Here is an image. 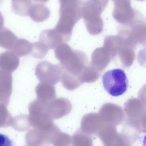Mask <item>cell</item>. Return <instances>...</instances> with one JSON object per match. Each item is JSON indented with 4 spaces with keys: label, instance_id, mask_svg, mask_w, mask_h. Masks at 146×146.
<instances>
[{
    "label": "cell",
    "instance_id": "cell-1",
    "mask_svg": "<svg viewBox=\"0 0 146 146\" xmlns=\"http://www.w3.org/2000/svg\"><path fill=\"white\" fill-rule=\"evenodd\" d=\"M102 80L105 90L113 96H118L124 93L128 86V80L125 72L119 68L109 70L105 72Z\"/></svg>",
    "mask_w": 146,
    "mask_h": 146
},
{
    "label": "cell",
    "instance_id": "cell-2",
    "mask_svg": "<svg viewBox=\"0 0 146 146\" xmlns=\"http://www.w3.org/2000/svg\"><path fill=\"white\" fill-rule=\"evenodd\" d=\"M63 69L59 64H52L48 61L43 60L36 65L35 74L40 82L54 85L60 80Z\"/></svg>",
    "mask_w": 146,
    "mask_h": 146
},
{
    "label": "cell",
    "instance_id": "cell-3",
    "mask_svg": "<svg viewBox=\"0 0 146 146\" xmlns=\"http://www.w3.org/2000/svg\"><path fill=\"white\" fill-rule=\"evenodd\" d=\"M127 29L121 32V36L129 45L135 48L138 44L146 43V22L135 18Z\"/></svg>",
    "mask_w": 146,
    "mask_h": 146
},
{
    "label": "cell",
    "instance_id": "cell-4",
    "mask_svg": "<svg viewBox=\"0 0 146 146\" xmlns=\"http://www.w3.org/2000/svg\"><path fill=\"white\" fill-rule=\"evenodd\" d=\"M115 4L114 14L116 20L125 26L130 25L136 17L134 10L131 6V1H117Z\"/></svg>",
    "mask_w": 146,
    "mask_h": 146
},
{
    "label": "cell",
    "instance_id": "cell-5",
    "mask_svg": "<svg viewBox=\"0 0 146 146\" xmlns=\"http://www.w3.org/2000/svg\"><path fill=\"white\" fill-rule=\"evenodd\" d=\"M124 110L128 121H135L142 119L146 111V106L138 98H133L125 102Z\"/></svg>",
    "mask_w": 146,
    "mask_h": 146
},
{
    "label": "cell",
    "instance_id": "cell-6",
    "mask_svg": "<svg viewBox=\"0 0 146 146\" xmlns=\"http://www.w3.org/2000/svg\"><path fill=\"white\" fill-rule=\"evenodd\" d=\"M104 123L99 114L90 113L85 115L82 119L80 129L90 135H96Z\"/></svg>",
    "mask_w": 146,
    "mask_h": 146
},
{
    "label": "cell",
    "instance_id": "cell-7",
    "mask_svg": "<svg viewBox=\"0 0 146 146\" xmlns=\"http://www.w3.org/2000/svg\"><path fill=\"white\" fill-rule=\"evenodd\" d=\"M29 8L28 15L34 21L41 22L47 20L49 17L50 10L44 4L45 1H33Z\"/></svg>",
    "mask_w": 146,
    "mask_h": 146
},
{
    "label": "cell",
    "instance_id": "cell-8",
    "mask_svg": "<svg viewBox=\"0 0 146 146\" xmlns=\"http://www.w3.org/2000/svg\"><path fill=\"white\" fill-rule=\"evenodd\" d=\"M12 89L11 73L0 71V101L7 106L9 103Z\"/></svg>",
    "mask_w": 146,
    "mask_h": 146
},
{
    "label": "cell",
    "instance_id": "cell-9",
    "mask_svg": "<svg viewBox=\"0 0 146 146\" xmlns=\"http://www.w3.org/2000/svg\"><path fill=\"white\" fill-rule=\"evenodd\" d=\"M69 104L65 98H56L47 105L48 111L52 118L57 119L67 115L69 112Z\"/></svg>",
    "mask_w": 146,
    "mask_h": 146
},
{
    "label": "cell",
    "instance_id": "cell-10",
    "mask_svg": "<svg viewBox=\"0 0 146 146\" xmlns=\"http://www.w3.org/2000/svg\"><path fill=\"white\" fill-rule=\"evenodd\" d=\"M99 115L104 123L114 126L121 123L124 117L122 108L114 104H112L110 111H101Z\"/></svg>",
    "mask_w": 146,
    "mask_h": 146
},
{
    "label": "cell",
    "instance_id": "cell-11",
    "mask_svg": "<svg viewBox=\"0 0 146 146\" xmlns=\"http://www.w3.org/2000/svg\"><path fill=\"white\" fill-rule=\"evenodd\" d=\"M19 62V57L13 51H4L0 55V70L11 73L18 68Z\"/></svg>",
    "mask_w": 146,
    "mask_h": 146
},
{
    "label": "cell",
    "instance_id": "cell-12",
    "mask_svg": "<svg viewBox=\"0 0 146 146\" xmlns=\"http://www.w3.org/2000/svg\"><path fill=\"white\" fill-rule=\"evenodd\" d=\"M35 91L37 99L46 104L56 98L55 87L49 83L40 82L37 85Z\"/></svg>",
    "mask_w": 146,
    "mask_h": 146
},
{
    "label": "cell",
    "instance_id": "cell-13",
    "mask_svg": "<svg viewBox=\"0 0 146 146\" xmlns=\"http://www.w3.org/2000/svg\"><path fill=\"white\" fill-rule=\"evenodd\" d=\"M64 40V37L54 28L43 31L39 37V41L44 43L48 49L54 48Z\"/></svg>",
    "mask_w": 146,
    "mask_h": 146
},
{
    "label": "cell",
    "instance_id": "cell-14",
    "mask_svg": "<svg viewBox=\"0 0 146 146\" xmlns=\"http://www.w3.org/2000/svg\"><path fill=\"white\" fill-rule=\"evenodd\" d=\"M119 55L121 66L127 68L133 64L135 58L134 48L122 44L119 50Z\"/></svg>",
    "mask_w": 146,
    "mask_h": 146
},
{
    "label": "cell",
    "instance_id": "cell-15",
    "mask_svg": "<svg viewBox=\"0 0 146 146\" xmlns=\"http://www.w3.org/2000/svg\"><path fill=\"white\" fill-rule=\"evenodd\" d=\"M18 38L14 34L5 27H3L0 31V46L7 50H11Z\"/></svg>",
    "mask_w": 146,
    "mask_h": 146
},
{
    "label": "cell",
    "instance_id": "cell-16",
    "mask_svg": "<svg viewBox=\"0 0 146 146\" xmlns=\"http://www.w3.org/2000/svg\"><path fill=\"white\" fill-rule=\"evenodd\" d=\"M117 134L115 126L104 123L96 135L104 146L112 140Z\"/></svg>",
    "mask_w": 146,
    "mask_h": 146
},
{
    "label": "cell",
    "instance_id": "cell-17",
    "mask_svg": "<svg viewBox=\"0 0 146 146\" xmlns=\"http://www.w3.org/2000/svg\"><path fill=\"white\" fill-rule=\"evenodd\" d=\"M32 43L23 38H18L11 50L18 57H21L31 54Z\"/></svg>",
    "mask_w": 146,
    "mask_h": 146
},
{
    "label": "cell",
    "instance_id": "cell-18",
    "mask_svg": "<svg viewBox=\"0 0 146 146\" xmlns=\"http://www.w3.org/2000/svg\"><path fill=\"white\" fill-rule=\"evenodd\" d=\"M71 145L72 146H94L91 135L84 133L80 129L73 135Z\"/></svg>",
    "mask_w": 146,
    "mask_h": 146
},
{
    "label": "cell",
    "instance_id": "cell-19",
    "mask_svg": "<svg viewBox=\"0 0 146 146\" xmlns=\"http://www.w3.org/2000/svg\"><path fill=\"white\" fill-rule=\"evenodd\" d=\"M32 3L31 0H13L11 2L12 11L21 16L28 15L29 8Z\"/></svg>",
    "mask_w": 146,
    "mask_h": 146
},
{
    "label": "cell",
    "instance_id": "cell-20",
    "mask_svg": "<svg viewBox=\"0 0 146 146\" xmlns=\"http://www.w3.org/2000/svg\"><path fill=\"white\" fill-rule=\"evenodd\" d=\"M32 49L31 54L33 57L40 59L45 56L49 49L44 43L39 41L32 43Z\"/></svg>",
    "mask_w": 146,
    "mask_h": 146
},
{
    "label": "cell",
    "instance_id": "cell-21",
    "mask_svg": "<svg viewBox=\"0 0 146 146\" xmlns=\"http://www.w3.org/2000/svg\"><path fill=\"white\" fill-rule=\"evenodd\" d=\"M137 59L141 66L146 67V48L141 49L138 54Z\"/></svg>",
    "mask_w": 146,
    "mask_h": 146
},
{
    "label": "cell",
    "instance_id": "cell-22",
    "mask_svg": "<svg viewBox=\"0 0 146 146\" xmlns=\"http://www.w3.org/2000/svg\"><path fill=\"white\" fill-rule=\"evenodd\" d=\"M138 98L146 106V84L140 89L138 93Z\"/></svg>",
    "mask_w": 146,
    "mask_h": 146
},
{
    "label": "cell",
    "instance_id": "cell-23",
    "mask_svg": "<svg viewBox=\"0 0 146 146\" xmlns=\"http://www.w3.org/2000/svg\"><path fill=\"white\" fill-rule=\"evenodd\" d=\"M0 146H12L11 140L6 135L0 134Z\"/></svg>",
    "mask_w": 146,
    "mask_h": 146
},
{
    "label": "cell",
    "instance_id": "cell-24",
    "mask_svg": "<svg viewBox=\"0 0 146 146\" xmlns=\"http://www.w3.org/2000/svg\"><path fill=\"white\" fill-rule=\"evenodd\" d=\"M143 146H146V133L143 137Z\"/></svg>",
    "mask_w": 146,
    "mask_h": 146
},
{
    "label": "cell",
    "instance_id": "cell-25",
    "mask_svg": "<svg viewBox=\"0 0 146 146\" xmlns=\"http://www.w3.org/2000/svg\"><path fill=\"white\" fill-rule=\"evenodd\" d=\"M142 121L143 123H146V111L142 118Z\"/></svg>",
    "mask_w": 146,
    "mask_h": 146
}]
</instances>
